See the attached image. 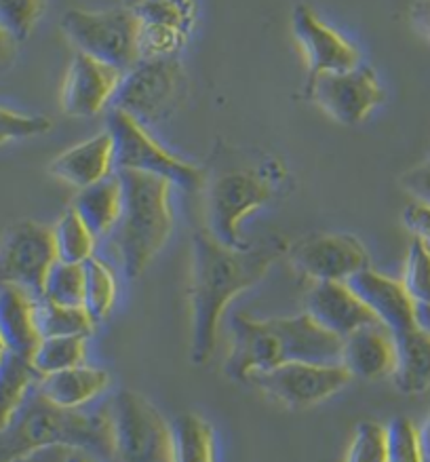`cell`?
Listing matches in <instances>:
<instances>
[{"mask_svg": "<svg viewBox=\"0 0 430 462\" xmlns=\"http://www.w3.org/2000/svg\"><path fill=\"white\" fill-rule=\"evenodd\" d=\"M190 262V361L205 365L217 345L222 317L230 302L252 290L289 252V243L270 235L245 247H228L207 230L192 233Z\"/></svg>", "mask_w": 430, "mask_h": 462, "instance_id": "1", "label": "cell"}, {"mask_svg": "<svg viewBox=\"0 0 430 462\" xmlns=\"http://www.w3.org/2000/svg\"><path fill=\"white\" fill-rule=\"evenodd\" d=\"M289 186V171L277 157L239 148H214L205 165V230L228 247H245L242 222L253 211L277 201Z\"/></svg>", "mask_w": 430, "mask_h": 462, "instance_id": "2", "label": "cell"}, {"mask_svg": "<svg viewBox=\"0 0 430 462\" xmlns=\"http://www.w3.org/2000/svg\"><path fill=\"white\" fill-rule=\"evenodd\" d=\"M233 346L224 372L236 383H249L255 374L289 361L340 364L342 338L321 328L308 313L294 317L253 319L236 313L233 323Z\"/></svg>", "mask_w": 430, "mask_h": 462, "instance_id": "3", "label": "cell"}, {"mask_svg": "<svg viewBox=\"0 0 430 462\" xmlns=\"http://www.w3.org/2000/svg\"><path fill=\"white\" fill-rule=\"evenodd\" d=\"M42 448H66L99 462H114L108 402L61 408L36 384L14 420L0 430V462Z\"/></svg>", "mask_w": 430, "mask_h": 462, "instance_id": "4", "label": "cell"}, {"mask_svg": "<svg viewBox=\"0 0 430 462\" xmlns=\"http://www.w3.org/2000/svg\"><path fill=\"white\" fill-rule=\"evenodd\" d=\"M116 173L123 180V211L112 230V243L121 258L124 277L137 279L163 252L173 235V186L151 173Z\"/></svg>", "mask_w": 430, "mask_h": 462, "instance_id": "5", "label": "cell"}, {"mask_svg": "<svg viewBox=\"0 0 430 462\" xmlns=\"http://www.w3.org/2000/svg\"><path fill=\"white\" fill-rule=\"evenodd\" d=\"M105 131L114 143V171L151 173L186 192H201L205 167L169 152L137 118L118 108H110Z\"/></svg>", "mask_w": 430, "mask_h": 462, "instance_id": "6", "label": "cell"}, {"mask_svg": "<svg viewBox=\"0 0 430 462\" xmlns=\"http://www.w3.org/2000/svg\"><path fill=\"white\" fill-rule=\"evenodd\" d=\"M114 462H171V422L142 393L118 389L108 399Z\"/></svg>", "mask_w": 430, "mask_h": 462, "instance_id": "7", "label": "cell"}, {"mask_svg": "<svg viewBox=\"0 0 430 462\" xmlns=\"http://www.w3.org/2000/svg\"><path fill=\"white\" fill-rule=\"evenodd\" d=\"M61 30L80 53L127 72L140 61V22L133 9L85 11L70 9L61 17Z\"/></svg>", "mask_w": 430, "mask_h": 462, "instance_id": "8", "label": "cell"}, {"mask_svg": "<svg viewBox=\"0 0 430 462\" xmlns=\"http://www.w3.org/2000/svg\"><path fill=\"white\" fill-rule=\"evenodd\" d=\"M186 93V72L179 58L140 60L124 72L110 108L148 125L169 118L182 104Z\"/></svg>", "mask_w": 430, "mask_h": 462, "instance_id": "9", "label": "cell"}, {"mask_svg": "<svg viewBox=\"0 0 430 462\" xmlns=\"http://www.w3.org/2000/svg\"><path fill=\"white\" fill-rule=\"evenodd\" d=\"M351 372L342 364H313V361H289L272 370L255 374L249 384L274 402L291 410H306L327 402L351 384Z\"/></svg>", "mask_w": 430, "mask_h": 462, "instance_id": "10", "label": "cell"}, {"mask_svg": "<svg viewBox=\"0 0 430 462\" xmlns=\"http://www.w3.org/2000/svg\"><path fill=\"white\" fill-rule=\"evenodd\" d=\"M55 262L53 228L34 220L15 222L0 239V287H22L41 298L47 273Z\"/></svg>", "mask_w": 430, "mask_h": 462, "instance_id": "11", "label": "cell"}, {"mask_svg": "<svg viewBox=\"0 0 430 462\" xmlns=\"http://www.w3.org/2000/svg\"><path fill=\"white\" fill-rule=\"evenodd\" d=\"M304 96L342 125H359L384 102V89L371 66H359L340 72L308 77Z\"/></svg>", "mask_w": 430, "mask_h": 462, "instance_id": "12", "label": "cell"}, {"mask_svg": "<svg viewBox=\"0 0 430 462\" xmlns=\"http://www.w3.org/2000/svg\"><path fill=\"white\" fill-rule=\"evenodd\" d=\"M291 264L297 273L313 281H342L370 266V254L363 243L351 233H321L289 245Z\"/></svg>", "mask_w": 430, "mask_h": 462, "instance_id": "13", "label": "cell"}, {"mask_svg": "<svg viewBox=\"0 0 430 462\" xmlns=\"http://www.w3.org/2000/svg\"><path fill=\"white\" fill-rule=\"evenodd\" d=\"M131 9L140 22V60L176 58L197 22L195 0H140Z\"/></svg>", "mask_w": 430, "mask_h": 462, "instance_id": "14", "label": "cell"}, {"mask_svg": "<svg viewBox=\"0 0 430 462\" xmlns=\"http://www.w3.org/2000/svg\"><path fill=\"white\" fill-rule=\"evenodd\" d=\"M123 77L124 72L118 68L77 51L61 87V110L78 118L99 115L112 104Z\"/></svg>", "mask_w": 430, "mask_h": 462, "instance_id": "15", "label": "cell"}, {"mask_svg": "<svg viewBox=\"0 0 430 462\" xmlns=\"http://www.w3.org/2000/svg\"><path fill=\"white\" fill-rule=\"evenodd\" d=\"M296 41L306 55L308 77L348 70L361 64L359 49L338 30L323 22L308 5H297L291 17Z\"/></svg>", "mask_w": 430, "mask_h": 462, "instance_id": "16", "label": "cell"}, {"mask_svg": "<svg viewBox=\"0 0 430 462\" xmlns=\"http://www.w3.org/2000/svg\"><path fill=\"white\" fill-rule=\"evenodd\" d=\"M346 283L371 310V315L392 334H401L417 326V304L405 290L403 281L367 266L352 274Z\"/></svg>", "mask_w": 430, "mask_h": 462, "instance_id": "17", "label": "cell"}, {"mask_svg": "<svg viewBox=\"0 0 430 462\" xmlns=\"http://www.w3.org/2000/svg\"><path fill=\"white\" fill-rule=\"evenodd\" d=\"M306 313L340 338L357 332L365 326L380 323L371 310L361 302L348 283L342 281H316L308 290L306 296Z\"/></svg>", "mask_w": 430, "mask_h": 462, "instance_id": "18", "label": "cell"}, {"mask_svg": "<svg viewBox=\"0 0 430 462\" xmlns=\"http://www.w3.org/2000/svg\"><path fill=\"white\" fill-rule=\"evenodd\" d=\"M395 334L382 323H373L342 338L340 364L352 378L382 380L390 378L395 370Z\"/></svg>", "mask_w": 430, "mask_h": 462, "instance_id": "19", "label": "cell"}, {"mask_svg": "<svg viewBox=\"0 0 430 462\" xmlns=\"http://www.w3.org/2000/svg\"><path fill=\"white\" fill-rule=\"evenodd\" d=\"M49 173L78 190L108 178L110 173H114V143L108 131L58 154L49 163Z\"/></svg>", "mask_w": 430, "mask_h": 462, "instance_id": "20", "label": "cell"}, {"mask_svg": "<svg viewBox=\"0 0 430 462\" xmlns=\"http://www.w3.org/2000/svg\"><path fill=\"white\" fill-rule=\"evenodd\" d=\"M36 300L22 287H0V342L5 353L32 359L42 340L36 326Z\"/></svg>", "mask_w": 430, "mask_h": 462, "instance_id": "21", "label": "cell"}, {"mask_svg": "<svg viewBox=\"0 0 430 462\" xmlns=\"http://www.w3.org/2000/svg\"><path fill=\"white\" fill-rule=\"evenodd\" d=\"M112 386L108 370L96 365H77L70 370L47 374L39 380V391L61 408H87L102 399Z\"/></svg>", "mask_w": 430, "mask_h": 462, "instance_id": "22", "label": "cell"}, {"mask_svg": "<svg viewBox=\"0 0 430 462\" xmlns=\"http://www.w3.org/2000/svg\"><path fill=\"white\" fill-rule=\"evenodd\" d=\"M395 370L392 383L403 395H420L430 389V334L416 326L395 334Z\"/></svg>", "mask_w": 430, "mask_h": 462, "instance_id": "23", "label": "cell"}, {"mask_svg": "<svg viewBox=\"0 0 430 462\" xmlns=\"http://www.w3.org/2000/svg\"><path fill=\"white\" fill-rule=\"evenodd\" d=\"M70 208L77 211L97 239L112 235L123 211V180L118 173L80 189Z\"/></svg>", "mask_w": 430, "mask_h": 462, "instance_id": "24", "label": "cell"}, {"mask_svg": "<svg viewBox=\"0 0 430 462\" xmlns=\"http://www.w3.org/2000/svg\"><path fill=\"white\" fill-rule=\"evenodd\" d=\"M171 462H217L215 430L207 418L195 411L173 418Z\"/></svg>", "mask_w": 430, "mask_h": 462, "instance_id": "25", "label": "cell"}, {"mask_svg": "<svg viewBox=\"0 0 430 462\" xmlns=\"http://www.w3.org/2000/svg\"><path fill=\"white\" fill-rule=\"evenodd\" d=\"M39 380L41 374L34 370L32 361L3 353L0 357V430L14 420Z\"/></svg>", "mask_w": 430, "mask_h": 462, "instance_id": "26", "label": "cell"}, {"mask_svg": "<svg viewBox=\"0 0 430 462\" xmlns=\"http://www.w3.org/2000/svg\"><path fill=\"white\" fill-rule=\"evenodd\" d=\"M36 326L41 338L58 336H89L96 332L97 323L91 319L85 306H61L45 298L36 300Z\"/></svg>", "mask_w": 430, "mask_h": 462, "instance_id": "27", "label": "cell"}, {"mask_svg": "<svg viewBox=\"0 0 430 462\" xmlns=\"http://www.w3.org/2000/svg\"><path fill=\"white\" fill-rule=\"evenodd\" d=\"M118 285L108 262L93 255L85 262V310L97 323L105 321L116 304Z\"/></svg>", "mask_w": 430, "mask_h": 462, "instance_id": "28", "label": "cell"}, {"mask_svg": "<svg viewBox=\"0 0 430 462\" xmlns=\"http://www.w3.org/2000/svg\"><path fill=\"white\" fill-rule=\"evenodd\" d=\"M53 241L58 260L72 262V264H85L96 255L97 236L91 233L89 226L80 220V216L72 208H68L53 226Z\"/></svg>", "mask_w": 430, "mask_h": 462, "instance_id": "29", "label": "cell"}, {"mask_svg": "<svg viewBox=\"0 0 430 462\" xmlns=\"http://www.w3.org/2000/svg\"><path fill=\"white\" fill-rule=\"evenodd\" d=\"M87 336H58L42 338L32 355V365L41 376L55 374L70 367L83 365L87 361Z\"/></svg>", "mask_w": 430, "mask_h": 462, "instance_id": "30", "label": "cell"}, {"mask_svg": "<svg viewBox=\"0 0 430 462\" xmlns=\"http://www.w3.org/2000/svg\"><path fill=\"white\" fill-rule=\"evenodd\" d=\"M61 306H83L85 302V264L58 260L47 273L42 296Z\"/></svg>", "mask_w": 430, "mask_h": 462, "instance_id": "31", "label": "cell"}, {"mask_svg": "<svg viewBox=\"0 0 430 462\" xmlns=\"http://www.w3.org/2000/svg\"><path fill=\"white\" fill-rule=\"evenodd\" d=\"M401 281L417 306L430 304V245L417 236L409 243Z\"/></svg>", "mask_w": 430, "mask_h": 462, "instance_id": "32", "label": "cell"}, {"mask_svg": "<svg viewBox=\"0 0 430 462\" xmlns=\"http://www.w3.org/2000/svg\"><path fill=\"white\" fill-rule=\"evenodd\" d=\"M344 462H389V427L376 420L359 422Z\"/></svg>", "mask_w": 430, "mask_h": 462, "instance_id": "33", "label": "cell"}, {"mask_svg": "<svg viewBox=\"0 0 430 462\" xmlns=\"http://www.w3.org/2000/svg\"><path fill=\"white\" fill-rule=\"evenodd\" d=\"M45 9L47 0H0V28L17 42L26 41Z\"/></svg>", "mask_w": 430, "mask_h": 462, "instance_id": "34", "label": "cell"}, {"mask_svg": "<svg viewBox=\"0 0 430 462\" xmlns=\"http://www.w3.org/2000/svg\"><path fill=\"white\" fill-rule=\"evenodd\" d=\"M389 427V462H426L420 429L409 418H395Z\"/></svg>", "mask_w": 430, "mask_h": 462, "instance_id": "35", "label": "cell"}, {"mask_svg": "<svg viewBox=\"0 0 430 462\" xmlns=\"http://www.w3.org/2000/svg\"><path fill=\"white\" fill-rule=\"evenodd\" d=\"M53 121L41 115H26L0 106V146L17 140H30V137L45 135L51 131Z\"/></svg>", "mask_w": 430, "mask_h": 462, "instance_id": "36", "label": "cell"}, {"mask_svg": "<svg viewBox=\"0 0 430 462\" xmlns=\"http://www.w3.org/2000/svg\"><path fill=\"white\" fill-rule=\"evenodd\" d=\"M398 184L409 197H414L416 203L430 205V157L424 163L405 171L398 178Z\"/></svg>", "mask_w": 430, "mask_h": 462, "instance_id": "37", "label": "cell"}, {"mask_svg": "<svg viewBox=\"0 0 430 462\" xmlns=\"http://www.w3.org/2000/svg\"><path fill=\"white\" fill-rule=\"evenodd\" d=\"M403 224L411 235L430 245V205L409 203L403 211Z\"/></svg>", "mask_w": 430, "mask_h": 462, "instance_id": "38", "label": "cell"}, {"mask_svg": "<svg viewBox=\"0 0 430 462\" xmlns=\"http://www.w3.org/2000/svg\"><path fill=\"white\" fill-rule=\"evenodd\" d=\"M68 456H70V449L66 448H42L17 456V458L9 462H68Z\"/></svg>", "mask_w": 430, "mask_h": 462, "instance_id": "39", "label": "cell"}, {"mask_svg": "<svg viewBox=\"0 0 430 462\" xmlns=\"http://www.w3.org/2000/svg\"><path fill=\"white\" fill-rule=\"evenodd\" d=\"M409 17L411 23L417 28V32L430 41V0H416L411 5Z\"/></svg>", "mask_w": 430, "mask_h": 462, "instance_id": "40", "label": "cell"}, {"mask_svg": "<svg viewBox=\"0 0 430 462\" xmlns=\"http://www.w3.org/2000/svg\"><path fill=\"white\" fill-rule=\"evenodd\" d=\"M17 45H20V42L11 39V36L0 28V74H5L14 68L17 60Z\"/></svg>", "mask_w": 430, "mask_h": 462, "instance_id": "41", "label": "cell"}, {"mask_svg": "<svg viewBox=\"0 0 430 462\" xmlns=\"http://www.w3.org/2000/svg\"><path fill=\"white\" fill-rule=\"evenodd\" d=\"M420 439H422V448H424V454H426V458H430V411L426 416V420L420 427Z\"/></svg>", "mask_w": 430, "mask_h": 462, "instance_id": "42", "label": "cell"}, {"mask_svg": "<svg viewBox=\"0 0 430 462\" xmlns=\"http://www.w3.org/2000/svg\"><path fill=\"white\" fill-rule=\"evenodd\" d=\"M417 326L424 328L430 334V304L417 306Z\"/></svg>", "mask_w": 430, "mask_h": 462, "instance_id": "43", "label": "cell"}, {"mask_svg": "<svg viewBox=\"0 0 430 462\" xmlns=\"http://www.w3.org/2000/svg\"><path fill=\"white\" fill-rule=\"evenodd\" d=\"M68 462H99V460L91 458V456H87V454H80V452H70V456H68Z\"/></svg>", "mask_w": 430, "mask_h": 462, "instance_id": "44", "label": "cell"}, {"mask_svg": "<svg viewBox=\"0 0 430 462\" xmlns=\"http://www.w3.org/2000/svg\"><path fill=\"white\" fill-rule=\"evenodd\" d=\"M137 3H140V0H123V7H129L131 9V7H135Z\"/></svg>", "mask_w": 430, "mask_h": 462, "instance_id": "45", "label": "cell"}, {"mask_svg": "<svg viewBox=\"0 0 430 462\" xmlns=\"http://www.w3.org/2000/svg\"><path fill=\"white\" fill-rule=\"evenodd\" d=\"M0 353H5V348H3V342H0Z\"/></svg>", "mask_w": 430, "mask_h": 462, "instance_id": "46", "label": "cell"}, {"mask_svg": "<svg viewBox=\"0 0 430 462\" xmlns=\"http://www.w3.org/2000/svg\"><path fill=\"white\" fill-rule=\"evenodd\" d=\"M426 462H430V458H426Z\"/></svg>", "mask_w": 430, "mask_h": 462, "instance_id": "47", "label": "cell"}, {"mask_svg": "<svg viewBox=\"0 0 430 462\" xmlns=\"http://www.w3.org/2000/svg\"><path fill=\"white\" fill-rule=\"evenodd\" d=\"M0 357H3V353H0Z\"/></svg>", "mask_w": 430, "mask_h": 462, "instance_id": "48", "label": "cell"}]
</instances>
